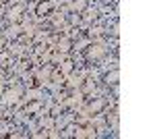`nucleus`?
I'll return each instance as SVG.
<instances>
[{
    "mask_svg": "<svg viewBox=\"0 0 155 139\" xmlns=\"http://www.w3.org/2000/svg\"><path fill=\"white\" fill-rule=\"evenodd\" d=\"M106 54V48L99 46V44H93V46H89V50H87V58L91 60V58H101Z\"/></svg>",
    "mask_w": 155,
    "mask_h": 139,
    "instance_id": "nucleus-1",
    "label": "nucleus"
},
{
    "mask_svg": "<svg viewBox=\"0 0 155 139\" xmlns=\"http://www.w3.org/2000/svg\"><path fill=\"white\" fill-rule=\"evenodd\" d=\"M52 6H54V4H52V2H41V4H39V6H37V15H46V12H50L52 11Z\"/></svg>",
    "mask_w": 155,
    "mask_h": 139,
    "instance_id": "nucleus-2",
    "label": "nucleus"
},
{
    "mask_svg": "<svg viewBox=\"0 0 155 139\" xmlns=\"http://www.w3.org/2000/svg\"><path fill=\"white\" fill-rule=\"evenodd\" d=\"M104 4H110V2H116V0H101Z\"/></svg>",
    "mask_w": 155,
    "mask_h": 139,
    "instance_id": "nucleus-3",
    "label": "nucleus"
}]
</instances>
